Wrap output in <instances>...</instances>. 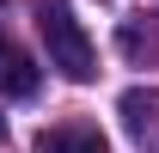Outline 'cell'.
<instances>
[{"instance_id": "3", "label": "cell", "mask_w": 159, "mask_h": 153, "mask_svg": "<svg viewBox=\"0 0 159 153\" xmlns=\"http://www.w3.org/2000/svg\"><path fill=\"white\" fill-rule=\"evenodd\" d=\"M37 80H43L37 61L25 55V49H12V43H0V92H6V98H31Z\"/></svg>"}, {"instance_id": "1", "label": "cell", "mask_w": 159, "mask_h": 153, "mask_svg": "<svg viewBox=\"0 0 159 153\" xmlns=\"http://www.w3.org/2000/svg\"><path fill=\"white\" fill-rule=\"evenodd\" d=\"M37 31L49 49V67H61V80H92L98 74V49L86 37V25L74 19L67 0H37Z\"/></svg>"}, {"instance_id": "4", "label": "cell", "mask_w": 159, "mask_h": 153, "mask_svg": "<svg viewBox=\"0 0 159 153\" xmlns=\"http://www.w3.org/2000/svg\"><path fill=\"white\" fill-rule=\"evenodd\" d=\"M116 110H122V123H129V135H147L159 123V86H129Z\"/></svg>"}, {"instance_id": "2", "label": "cell", "mask_w": 159, "mask_h": 153, "mask_svg": "<svg viewBox=\"0 0 159 153\" xmlns=\"http://www.w3.org/2000/svg\"><path fill=\"white\" fill-rule=\"evenodd\" d=\"M37 153H110V141L92 123H55L37 135Z\"/></svg>"}, {"instance_id": "5", "label": "cell", "mask_w": 159, "mask_h": 153, "mask_svg": "<svg viewBox=\"0 0 159 153\" xmlns=\"http://www.w3.org/2000/svg\"><path fill=\"white\" fill-rule=\"evenodd\" d=\"M0 141H6V116H0Z\"/></svg>"}]
</instances>
